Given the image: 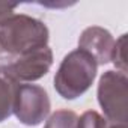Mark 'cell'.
<instances>
[{
	"mask_svg": "<svg viewBox=\"0 0 128 128\" xmlns=\"http://www.w3.org/2000/svg\"><path fill=\"white\" fill-rule=\"evenodd\" d=\"M17 3H9V2H0V27H2L12 15L14 11L17 9Z\"/></svg>",
	"mask_w": 128,
	"mask_h": 128,
	"instance_id": "11",
	"label": "cell"
},
{
	"mask_svg": "<svg viewBox=\"0 0 128 128\" xmlns=\"http://www.w3.org/2000/svg\"><path fill=\"white\" fill-rule=\"evenodd\" d=\"M78 116L72 110H56L45 122L44 128H77Z\"/></svg>",
	"mask_w": 128,
	"mask_h": 128,
	"instance_id": "8",
	"label": "cell"
},
{
	"mask_svg": "<svg viewBox=\"0 0 128 128\" xmlns=\"http://www.w3.org/2000/svg\"><path fill=\"white\" fill-rule=\"evenodd\" d=\"M125 50H126V35H120L113 45V51H112V60L113 65L116 66V71L126 74V56H125Z\"/></svg>",
	"mask_w": 128,
	"mask_h": 128,
	"instance_id": "9",
	"label": "cell"
},
{
	"mask_svg": "<svg viewBox=\"0 0 128 128\" xmlns=\"http://www.w3.org/2000/svg\"><path fill=\"white\" fill-rule=\"evenodd\" d=\"M114 45L113 35L100 26H90L84 29L78 38V48L89 53L95 62L100 65H106L112 60V51Z\"/></svg>",
	"mask_w": 128,
	"mask_h": 128,
	"instance_id": "6",
	"label": "cell"
},
{
	"mask_svg": "<svg viewBox=\"0 0 128 128\" xmlns=\"http://www.w3.org/2000/svg\"><path fill=\"white\" fill-rule=\"evenodd\" d=\"M48 36L50 32L44 21L26 14H14L0 27V51L11 57L20 56L47 47Z\"/></svg>",
	"mask_w": 128,
	"mask_h": 128,
	"instance_id": "1",
	"label": "cell"
},
{
	"mask_svg": "<svg viewBox=\"0 0 128 128\" xmlns=\"http://www.w3.org/2000/svg\"><path fill=\"white\" fill-rule=\"evenodd\" d=\"M17 86L18 83L14 82L0 65V122L6 120L12 114Z\"/></svg>",
	"mask_w": 128,
	"mask_h": 128,
	"instance_id": "7",
	"label": "cell"
},
{
	"mask_svg": "<svg viewBox=\"0 0 128 128\" xmlns=\"http://www.w3.org/2000/svg\"><path fill=\"white\" fill-rule=\"evenodd\" d=\"M107 120L95 110L84 112L77 119V128H107Z\"/></svg>",
	"mask_w": 128,
	"mask_h": 128,
	"instance_id": "10",
	"label": "cell"
},
{
	"mask_svg": "<svg viewBox=\"0 0 128 128\" xmlns=\"http://www.w3.org/2000/svg\"><path fill=\"white\" fill-rule=\"evenodd\" d=\"M51 65H53V51L47 45L38 50L27 51L20 56H14L9 59L6 65L2 66L14 82L30 83L47 76Z\"/></svg>",
	"mask_w": 128,
	"mask_h": 128,
	"instance_id": "5",
	"label": "cell"
},
{
	"mask_svg": "<svg viewBox=\"0 0 128 128\" xmlns=\"http://www.w3.org/2000/svg\"><path fill=\"white\" fill-rule=\"evenodd\" d=\"M107 128H126V125H110Z\"/></svg>",
	"mask_w": 128,
	"mask_h": 128,
	"instance_id": "12",
	"label": "cell"
},
{
	"mask_svg": "<svg viewBox=\"0 0 128 128\" xmlns=\"http://www.w3.org/2000/svg\"><path fill=\"white\" fill-rule=\"evenodd\" d=\"M96 71L98 63L89 53L72 50L60 62L54 76V89L63 100H76L89 90Z\"/></svg>",
	"mask_w": 128,
	"mask_h": 128,
	"instance_id": "2",
	"label": "cell"
},
{
	"mask_svg": "<svg viewBox=\"0 0 128 128\" xmlns=\"http://www.w3.org/2000/svg\"><path fill=\"white\" fill-rule=\"evenodd\" d=\"M51 110V102L47 90L38 84H18L15 90L12 113L27 126L42 124Z\"/></svg>",
	"mask_w": 128,
	"mask_h": 128,
	"instance_id": "4",
	"label": "cell"
},
{
	"mask_svg": "<svg viewBox=\"0 0 128 128\" xmlns=\"http://www.w3.org/2000/svg\"><path fill=\"white\" fill-rule=\"evenodd\" d=\"M98 102L106 120L112 125H126L128 120V78L114 70L106 71L98 83Z\"/></svg>",
	"mask_w": 128,
	"mask_h": 128,
	"instance_id": "3",
	"label": "cell"
}]
</instances>
